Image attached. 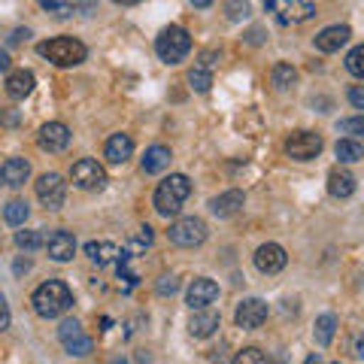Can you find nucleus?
Segmentation results:
<instances>
[{"label":"nucleus","instance_id":"f257e3e1","mask_svg":"<svg viewBox=\"0 0 364 364\" xmlns=\"http://www.w3.org/2000/svg\"><path fill=\"white\" fill-rule=\"evenodd\" d=\"M31 304H33V310H37V316L58 318L61 313H67L73 306V294L61 279H49V282H43V286L33 291Z\"/></svg>","mask_w":364,"mask_h":364},{"label":"nucleus","instance_id":"f03ea898","mask_svg":"<svg viewBox=\"0 0 364 364\" xmlns=\"http://www.w3.org/2000/svg\"><path fill=\"white\" fill-rule=\"evenodd\" d=\"M188 195H191L188 176L170 173L167 179H161V186L155 188V210H158V215H164V219L176 215L182 210V203L188 200Z\"/></svg>","mask_w":364,"mask_h":364},{"label":"nucleus","instance_id":"7ed1b4c3","mask_svg":"<svg viewBox=\"0 0 364 364\" xmlns=\"http://www.w3.org/2000/svg\"><path fill=\"white\" fill-rule=\"evenodd\" d=\"M37 52L43 58H49L55 67H76L85 61V43H79L76 37H55V40H46L37 46Z\"/></svg>","mask_w":364,"mask_h":364},{"label":"nucleus","instance_id":"20e7f679","mask_svg":"<svg viewBox=\"0 0 364 364\" xmlns=\"http://www.w3.org/2000/svg\"><path fill=\"white\" fill-rule=\"evenodd\" d=\"M155 52H158V58H161L164 64H179L191 52L188 31L179 28V25L164 28L161 33H158V40H155Z\"/></svg>","mask_w":364,"mask_h":364},{"label":"nucleus","instance_id":"39448f33","mask_svg":"<svg viewBox=\"0 0 364 364\" xmlns=\"http://www.w3.org/2000/svg\"><path fill=\"white\" fill-rule=\"evenodd\" d=\"M170 243L173 246H182V249H191V246H200L207 240V222L198 219V215H186V219H176L170 225Z\"/></svg>","mask_w":364,"mask_h":364},{"label":"nucleus","instance_id":"423d86ee","mask_svg":"<svg viewBox=\"0 0 364 364\" xmlns=\"http://www.w3.org/2000/svg\"><path fill=\"white\" fill-rule=\"evenodd\" d=\"M279 25H301L316 13V0H264Z\"/></svg>","mask_w":364,"mask_h":364},{"label":"nucleus","instance_id":"0eeeda50","mask_svg":"<svg viewBox=\"0 0 364 364\" xmlns=\"http://www.w3.org/2000/svg\"><path fill=\"white\" fill-rule=\"evenodd\" d=\"M70 179H73V186L82 191H100L107 186V170L100 167L95 158H79L70 170Z\"/></svg>","mask_w":364,"mask_h":364},{"label":"nucleus","instance_id":"6e6552de","mask_svg":"<svg viewBox=\"0 0 364 364\" xmlns=\"http://www.w3.org/2000/svg\"><path fill=\"white\" fill-rule=\"evenodd\" d=\"M58 340H61V346L76 358H82L91 352V337L82 331V325H79L76 318H64L61 328H58Z\"/></svg>","mask_w":364,"mask_h":364},{"label":"nucleus","instance_id":"1a4fd4ad","mask_svg":"<svg viewBox=\"0 0 364 364\" xmlns=\"http://www.w3.org/2000/svg\"><path fill=\"white\" fill-rule=\"evenodd\" d=\"M37 198L46 210H58L67 200V182L58 173H43L37 179Z\"/></svg>","mask_w":364,"mask_h":364},{"label":"nucleus","instance_id":"9d476101","mask_svg":"<svg viewBox=\"0 0 364 364\" xmlns=\"http://www.w3.org/2000/svg\"><path fill=\"white\" fill-rule=\"evenodd\" d=\"M286 152H289V158H294V161H310V158H316L322 152V136L313 134V131H294L286 140Z\"/></svg>","mask_w":364,"mask_h":364},{"label":"nucleus","instance_id":"9b49d317","mask_svg":"<svg viewBox=\"0 0 364 364\" xmlns=\"http://www.w3.org/2000/svg\"><path fill=\"white\" fill-rule=\"evenodd\" d=\"M264 318H267V304L258 298H246L234 313V322H237V328H243V331H255V328L264 325Z\"/></svg>","mask_w":364,"mask_h":364},{"label":"nucleus","instance_id":"f8f14e48","mask_svg":"<svg viewBox=\"0 0 364 364\" xmlns=\"http://www.w3.org/2000/svg\"><path fill=\"white\" fill-rule=\"evenodd\" d=\"M43 246L49 249V258L58 261V264H64V261H70L76 255V240L70 231H49Z\"/></svg>","mask_w":364,"mask_h":364},{"label":"nucleus","instance_id":"ddd939ff","mask_svg":"<svg viewBox=\"0 0 364 364\" xmlns=\"http://www.w3.org/2000/svg\"><path fill=\"white\" fill-rule=\"evenodd\" d=\"M286 261H289V255L279 243H264V246H258V252H255V267L261 273H279L286 267Z\"/></svg>","mask_w":364,"mask_h":364},{"label":"nucleus","instance_id":"4468645a","mask_svg":"<svg viewBox=\"0 0 364 364\" xmlns=\"http://www.w3.org/2000/svg\"><path fill=\"white\" fill-rule=\"evenodd\" d=\"M67 143H70V131L61 122H49L40 128V149L46 152H64Z\"/></svg>","mask_w":364,"mask_h":364},{"label":"nucleus","instance_id":"2eb2a0df","mask_svg":"<svg viewBox=\"0 0 364 364\" xmlns=\"http://www.w3.org/2000/svg\"><path fill=\"white\" fill-rule=\"evenodd\" d=\"M215 298H219V286H215L213 279L200 277V279L191 282V289H188V298H186V301H188L191 310H203V306L215 304Z\"/></svg>","mask_w":364,"mask_h":364},{"label":"nucleus","instance_id":"dca6fc26","mask_svg":"<svg viewBox=\"0 0 364 364\" xmlns=\"http://www.w3.org/2000/svg\"><path fill=\"white\" fill-rule=\"evenodd\" d=\"M349 37H352L349 25H331V28H325V31L316 33V49L318 52H337L340 46L349 43Z\"/></svg>","mask_w":364,"mask_h":364},{"label":"nucleus","instance_id":"f3484780","mask_svg":"<svg viewBox=\"0 0 364 364\" xmlns=\"http://www.w3.org/2000/svg\"><path fill=\"white\" fill-rule=\"evenodd\" d=\"M104 155H107L109 164H124L134 155V140L128 134H112L104 146Z\"/></svg>","mask_w":364,"mask_h":364},{"label":"nucleus","instance_id":"a211bd4d","mask_svg":"<svg viewBox=\"0 0 364 364\" xmlns=\"http://www.w3.org/2000/svg\"><path fill=\"white\" fill-rule=\"evenodd\" d=\"M243 191H237V188H231V191H225V195H219V198H213L210 200V210L219 215V219H231V215H237L243 210Z\"/></svg>","mask_w":364,"mask_h":364},{"label":"nucleus","instance_id":"6ab92c4d","mask_svg":"<svg viewBox=\"0 0 364 364\" xmlns=\"http://www.w3.org/2000/svg\"><path fill=\"white\" fill-rule=\"evenodd\" d=\"M215 328H219V313L210 310V306H203V310H195V316H191V322H188V331L191 337H213L215 334Z\"/></svg>","mask_w":364,"mask_h":364},{"label":"nucleus","instance_id":"aec40b11","mask_svg":"<svg viewBox=\"0 0 364 364\" xmlns=\"http://www.w3.org/2000/svg\"><path fill=\"white\" fill-rule=\"evenodd\" d=\"M28 176H31V164L25 161V158H6V161L0 164V179H4L6 186H13V188L25 186Z\"/></svg>","mask_w":364,"mask_h":364},{"label":"nucleus","instance_id":"412c9836","mask_svg":"<svg viewBox=\"0 0 364 364\" xmlns=\"http://www.w3.org/2000/svg\"><path fill=\"white\" fill-rule=\"evenodd\" d=\"M33 91V73L31 70H13L6 79V95L13 100H25Z\"/></svg>","mask_w":364,"mask_h":364},{"label":"nucleus","instance_id":"4be33fe9","mask_svg":"<svg viewBox=\"0 0 364 364\" xmlns=\"http://www.w3.org/2000/svg\"><path fill=\"white\" fill-rule=\"evenodd\" d=\"M328 191H331L334 198H349L352 191H355V176H352L349 170L334 167L331 173H328Z\"/></svg>","mask_w":364,"mask_h":364},{"label":"nucleus","instance_id":"5701e85b","mask_svg":"<svg viewBox=\"0 0 364 364\" xmlns=\"http://www.w3.org/2000/svg\"><path fill=\"white\" fill-rule=\"evenodd\" d=\"M85 255L95 261L97 267H107V264H112L122 252H119V246L116 243H107V240H100V243H88L85 246Z\"/></svg>","mask_w":364,"mask_h":364},{"label":"nucleus","instance_id":"b1692460","mask_svg":"<svg viewBox=\"0 0 364 364\" xmlns=\"http://www.w3.org/2000/svg\"><path fill=\"white\" fill-rule=\"evenodd\" d=\"M170 149L167 146H149V149H146V155H143V170L146 173H161V170L170 164Z\"/></svg>","mask_w":364,"mask_h":364},{"label":"nucleus","instance_id":"393cba45","mask_svg":"<svg viewBox=\"0 0 364 364\" xmlns=\"http://www.w3.org/2000/svg\"><path fill=\"white\" fill-rule=\"evenodd\" d=\"M334 331H337V318H334L331 313H325V316H318V318H316L313 337H316V343H318V346H331Z\"/></svg>","mask_w":364,"mask_h":364},{"label":"nucleus","instance_id":"a878e982","mask_svg":"<svg viewBox=\"0 0 364 364\" xmlns=\"http://www.w3.org/2000/svg\"><path fill=\"white\" fill-rule=\"evenodd\" d=\"M334 152H337V158L343 164H355V161H361V158H364V146L358 140H352V136H346V140H340L334 146Z\"/></svg>","mask_w":364,"mask_h":364},{"label":"nucleus","instance_id":"bb28decb","mask_svg":"<svg viewBox=\"0 0 364 364\" xmlns=\"http://www.w3.org/2000/svg\"><path fill=\"white\" fill-rule=\"evenodd\" d=\"M28 215H31V210H28V203L25 200H9L6 203V210H4V219H6V225H13V228H21L28 222Z\"/></svg>","mask_w":364,"mask_h":364},{"label":"nucleus","instance_id":"cd10ccee","mask_svg":"<svg viewBox=\"0 0 364 364\" xmlns=\"http://www.w3.org/2000/svg\"><path fill=\"white\" fill-rule=\"evenodd\" d=\"M270 76H273V85H277L279 91H289L294 82H298V70H294L291 64H277Z\"/></svg>","mask_w":364,"mask_h":364},{"label":"nucleus","instance_id":"c85d7f7f","mask_svg":"<svg viewBox=\"0 0 364 364\" xmlns=\"http://www.w3.org/2000/svg\"><path fill=\"white\" fill-rule=\"evenodd\" d=\"M43 243H46V234L43 231H18L16 234V246L25 249V252H37Z\"/></svg>","mask_w":364,"mask_h":364},{"label":"nucleus","instance_id":"c756f323","mask_svg":"<svg viewBox=\"0 0 364 364\" xmlns=\"http://www.w3.org/2000/svg\"><path fill=\"white\" fill-rule=\"evenodd\" d=\"M188 82H191V88H195V91H210L213 73L207 70V67H191V70H188Z\"/></svg>","mask_w":364,"mask_h":364},{"label":"nucleus","instance_id":"7c9ffc66","mask_svg":"<svg viewBox=\"0 0 364 364\" xmlns=\"http://www.w3.org/2000/svg\"><path fill=\"white\" fill-rule=\"evenodd\" d=\"M40 6L46 9V13H52L55 18L73 16V4H70V0H40Z\"/></svg>","mask_w":364,"mask_h":364},{"label":"nucleus","instance_id":"2f4dec72","mask_svg":"<svg viewBox=\"0 0 364 364\" xmlns=\"http://www.w3.org/2000/svg\"><path fill=\"white\" fill-rule=\"evenodd\" d=\"M234 364H270V361H267V355H264V352H261V349L249 346V349H240V352H237Z\"/></svg>","mask_w":364,"mask_h":364},{"label":"nucleus","instance_id":"473e14b6","mask_svg":"<svg viewBox=\"0 0 364 364\" xmlns=\"http://www.w3.org/2000/svg\"><path fill=\"white\" fill-rule=\"evenodd\" d=\"M346 70L352 76H361L364 73V46H355V49L346 55Z\"/></svg>","mask_w":364,"mask_h":364},{"label":"nucleus","instance_id":"72a5a7b5","mask_svg":"<svg viewBox=\"0 0 364 364\" xmlns=\"http://www.w3.org/2000/svg\"><path fill=\"white\" fill-rule=\"evenodd\" d=\"M225 13H228V18H231V21H243L249 16V0H228Z\"/></svg>","mask_w":364,"mask_h":364},{"label":"nucleus","instance_id":"f704fd0d","mask_svg":"<svg viewBox=\"0 0 364 364\" xmlns=\"http://www.w3.org/2000/svg\"><path fill=\"white\" fill-rule=\"evenodd\" d=\"M337 131L340 134H352V140H355L358 134H364V119L361 116H355V119H343L337 124Z\"/></svg>","mask_w":364,"mask_h":364},{"label":"nucleus","instance_id":"c9c22d12","mask_svg":"<svg viewBox=\"0 0 364 364\" xmlns=\"http://www.w3.org/2000/svg\"><path fill=\"white\" fill-rule=\"evenodd\" d=\"M152 228L149 225H143V228H136V234H134V240H131V249H134V252H136V249H146V246H149L152 243Z\"/></svg>","mask_w":364,"mask_h":364},{"label":"nucleus","instance_id":"e433bc0d","mask_svg":"<svg viewBox=\"0 0 364 364\" xmlns=\"http://www.w3.org/2000/svg\"><path fill=\"white\" fill-rule=\"evenodd\" d=\"M176 289H179V279L173 277V273H164V277L158 279V291L161 294H173Z\"/></svg>","mask_w":364,"mask_h":364},{"label":"nucleus","instance_id":"4c0bfd02","mask_svg":"<svg viewBox=\"0 0 364 364\" xmlns=\"http://www.w3.org/2000/svg\"><path fill=\"white\" fill-rule=\"evenodd\" d=\"M9 322H13V316H9V304L4 298V291H0V331H6Z\"/></svg>","mask_w":364,"mask_h":364},{"label":"nucleus","instance_id":"58836bf2","mask_svg":"<svg viewBox=\"0 0 364 364\" xmlns=\"http://www.w3.org/2000/svg\"><path fill=\"white\" fill-rule=\"evenodd\" d=\"M349 104L355 109H364V88L361 85H352L349 88Z\"/></svg>","mask_w":364,"mask_h":364},{"label":"nucleus","instance_id":"ea45409f","mask_svg":"<svg viewBox=\"0 0 364 364\" xmlns=\"http://www.w3.org/2000/svg\"><path fill=\"white\" fill-rule=\"evenodd\" d=\"M73 13L91 16V13H95V0H76V4H73Z\"/></svg>","mask_w":364,"mask_h":364},{"label":"nucleus","instance_id":"a19ab883","mask_svg":"<svg viewBox=\"0 0 364 364\" xmlns=\"http://www.w3.org/2000/svg\"><path fill=\"white\" fill-rule=\"evenodd\" d=\"M6 70H9V55L0 52V73H6Z\"/></svg>","mask_w":364,"mask_h":364},{"label":"nucleus","instance_id":"79ce46f5","mask_svg":"<svg viewBox=\"0 0 364 364\" xmlns=\"http://www.w3.org/2000/svg\"><path fill=\"white\" fill-rule=\"evenodd\" d=\"M31 37V31H16L13 33V43H18V40H28Z\"/></svg>","mask_w":364,"mask_h":364},{"label":"nucleus","instance_id":"37998d69","mask_svg":"<svg viewBox=\"0 0 364 364\" xmlns=\"http://www.w3.org/2000/svg\"><path fill=\"white\" fill-rule=\"evenodd\" d=\"M31 270V261H16V273H25Z\"/></svg>","mask_w":364,"mask_h":364},{"label":"nucleus","instance_id":"c03bdc74","mask_svg":"<svg viewBox=\"0 0 364 364\" xmlns=\"http://www.w3.org/2000/svg\"><path fill=\"white\" fill-rule=\"evenodd\" d=\"M112 4H119V6H134V4H140V0H112Z\"/></svg>","mask_w":364,"mask_h":364},{"label":"nucleus","instance_id":"a18cd8bd","mask_svg":"<svg viewBox=\"0 0 364 364\" xmlns=\"http://www.w3.org/2000/svg\"><path fill=\"white\" fill-rule=\"evenodd\" d=\"M191 4H195V6H200V9H203V6H210L213 0H191Z\"/></svg>","mask_w":364,"mask_h":364},{"label":"nucleus","instance_id":"49530a36","mask_svg":"<svg viewBox=\"0 0 364 364\" xmlns=\"http://www.w3.org/2000/svg\"><path fill=\"white\" fill-rule=\"evenodd\" d=\"M304 364H322V358H318V355H310V358H306Z\"/></svg>","mask_w":364,"mask_h":364},{"label":"nucleus","instance_id":"de8ad7c7","mask_svg":"<svg viewBox=\"0 0 364 364\" xmlns=\"http://www.w3.org/2000/svg\"><path fill=\"white\" fill-rule=\"evenodd\" d=\"M109 364H128V361H124V358H112Z\"/></svg>","mask_w":364,"mask_h":364},{"label":"nucleus","instance_id":"09e8293b","mask_svg":"<svg viewBox=\"0 0 364 364\" xmlns=\"http://www.w3.org/2000/svg\"><path fill=\"white\" fill-rule=\"evenodd\" d=\"M334 364H340V361H334Z\"/></svg>","mask_w":364,"mask_h":364}]
</instances>
